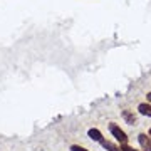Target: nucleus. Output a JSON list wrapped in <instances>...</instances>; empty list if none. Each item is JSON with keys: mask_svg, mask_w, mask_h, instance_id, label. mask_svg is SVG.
<instances>
[{"mask_svg": "<svg viewBox=\"0 0 151 151\" xmlns=\"http://www.w3.org/2000/svg\"><path fill=\"white\" fill-rule=\"evenodd\" d=\"M138 141H139L141 148L145 151H151V138L148 134H139L138 136Z\"/></svg>", "mask_w": 151, "mask_h": 151, "instance_id": "obj_2", "label": "nucleus"}, {"mask_svg": "<svg viewBox=\"0 0 151 151\" xmlns=\"http://www.w3.org/2000/svg\"><path fill=\"white\" fill-rule=\"evenodd\" d=\"M87 134H89V138L94 139V141H99V143L103 141V133L99 129H96V128H91V129L87 131Z\"/></svg>", "mask_w": 151, "mask_h": 151, "instance_id": "obj_3", "label": "nucleus"}, {"mask_svg": "<svg viewBox=\"0 0 151 151\" xmlns=\"http://www.w3.org/2000/svg\"><path fill=\"white\" fill-rule=\"evenodd\" d=\"M109 131H111L114 138H116V139L121 143V146H123V145H128V134H126V133H124V131L119 128L118 124L111 123V124H109Z\"/></svg>", "mask_w": 151, "mask_h": 151, "instance_id": "obj_1", "label": "nucleus"}, {"mask_svg": "<svg viewBox=\"0 0 151 151\" xmlns=\"http://www.w3.org/2000/svg\"><path fill=\"white\" fill-rule=\"evenodd\" d=\"M138 111H139L143 116H150L151 118V104L148 103H141L139 106H138Z\"/></svg>", "mask_w": 151, "mask_h": 151, "instance_id": "obj_4", "label": "nucleus"}, {"mask_svg": "<svg viewBox=\"0 0 151 151\" xmlns=\"http://www.w3.org/2000/svg\"><path fill=\"white\" fill-rule=\"evenodd\" d=\"M150 138H151V129H150Z\"/></svg>", "mask_w": 151, "mask_h": 151, "instance_id": "obj_10", "label": "nucleus"}, {"mask_svg": "<svg viewBox=\"0 0 151 151\" xmlns=\"http://www.w3.org/2000/svg\"><path fill=\"white\" fill-rule=\"evenodd\" d=\"M121 151H136L134 148H131V146H128V145H123L121 146Z\"/></svg>", "mask_w": 151, "mask_h": 151, "instance_id": "obj_8", "label": "nucleus"}, {"mask_svg": "<svg viewBox=\"0 0 151 151\" xmlns=\"http://www.w3.org/2000/svg\"><path fill=\"white\" fill-rule=\"evenodd\" d=\"M146 97H148V103H151V91L148 92V94H146Z\"/></svg>", "mask_w": 151, "mask_h": 151, "instance_id": "obj_9", "label": "nucleus"}, {"mask_svg": "<svg viewBox=\"0 0 151 151\" xmlns=\"http://www.w3.org/2000/svg\"><path fill=\"white\" fill-rule=\"evenodd\" d=\"M123 118L126 119V121H128V123L129 124H133L136 121V118H134V114H131L129 111H123Z\"/></svg>", "mask_w": 151, "mask_h": 151, "instance_id": "obj_6", "label": "nucleus"}, {"mask_svg": "<svg viewBox=\"0 0 151 151\" xmlns=\"http://www.w3.org/2000/svg\"><path fill=\"white\" fill-rule=\"evenodd\" d=\"M101 145H103L104 150H108V151H121V146L118 145H114V143H111V141H101Z\"/></svg>", "mask_w": 151, "mask_h": 151, "instance_id": "obj_5", "label": "nucleus"}, {"mask_svg": "<svg viewBox=\"0 0 151 151\" xmlns=\"http://www.w3.org/2000/svg\"><path fill=\"white\" fill-rule=\"evenodd\" d=\"M70 151H89V150H86V148H82V146L72 145V146H70Z\"/></svg>", "mask_w": 151, "mask_h": 151, "instance_id": "obj_7", "label": "nucleus"}]
</instances>
